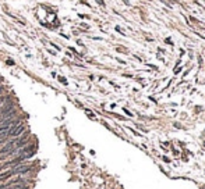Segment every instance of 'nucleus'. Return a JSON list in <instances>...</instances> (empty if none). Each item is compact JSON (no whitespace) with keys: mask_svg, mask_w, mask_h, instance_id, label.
<instances>
[{"mask_svg":"<svg viewBox=\"0 0 205 189\" xmlns=\"http://www.w3.org/2000/svg\"><path fill=\"white\" fill-rule=\"evenodd\" d=\"M14 149H16V141H11V142H8V143L1 146L0 154H7L8 152H11V150H14Z\"/></svg>","mask_w":205,"mask_h":189,"instance_id":"f257e3e1","label":"nucleus"},{"mask_svg":"<svg viewBox=\"0 0 205 189\" xmlns=\"http://www.w3.org/2000/svg\"><path fill=\"white\" fill-rule=\"evenodd\" d=\"M24 131H25V125H24V124H18L13 131L8 132V136H14V138H17V136H20V135L23 134Z\"/></svg>","mask_w":205,"mask_h":189,"instance_id":"f03ea898","label":"nucleus"},{"mask_svg":"<svg viewBox=\"0 0 205 189\" xmlns=\"http://www.w3.org/2000/svg\"><path fill=\"white\" fill-rule=\"evenodd\" d=\"M13 175V170H8V171H4V173H0V181H6L7 178H10Z\"/></svg>","mask_w":205,"mask_h":189,"instance_id":"7ed1b4c3","label":"nucleus"},{"mask_svg":"<svg viewBox=\"0 0 205 189\" xmlns=\"http://www.w3.org/2000/svg\"><path fill=\"white\" fill-rule=\"evenodd\" d=\"M4 102H6V97H3V96L0 94V106H1V104H3Z\"/></svg>","mask_w":205,"mask_h":189,"instance_id":"20e7f679","label":"nucleus"},{"mask_svg":"<svg viewBox=\"0 0 205 189\" xmlns=\"http://www.w3.org/2000/svg\"><path fill=\"white\" fill-rule=\"evenodd\" d=\"M59 79H60V82H63V84H66V79H64L63 77H60V78H59Z\"/></svg>","mask_w":205,"mask_h":189,"instance_id":"39448f33","label":"nucleus"},{"mask_svg":"<svg viewBox=\"0 0 205 189\" xmlns=\"http://www.w3.org/2000/svg\"><path fill=\"white\" fill-rule=\"evenodd\" d=\"M6 142V139H0V146H3V143Z\"/></svg>","mask_w":205,"mask_h":189,"instance_id":"423d86ee","label":"nucleus"},{"mask_svg":"<svg viewBox=\"0 0 205 189\" xmlns=\"http://www.w3.org/2000/svg\"><path fill=\"white\" fill-rule=\"evenodd\" d=\"M50 45H52V46H53V47H55V49H57V50H59V49H60V47H59V46H56V45H55V43H50Z\"/></svg>","mask_w":205,"mask_h":189,"instance_id":"0eeeda50","label":"nucleus"},{"mask_svg":"<svg viewBox=\"0 0 205 189\" xmlns=\"http://www.w3.org/2000/svg\"><path fill=\"white\" fill-rule=\"evenodd\" d=\"M7 64H8V65H13V64H14V61H11V60H8V61H7Z\"/></svg>","mask_w":205,"mask_h":189,"instance_id":"6e6552de","label":"nucleus"},{"mask_svg":"<svg viewBox=\"0 0 205 189\" xmlns=\"http://www.w3.org/2000/svg\"><path fill=\"white\" fill-rule=\"evenodd\" d=\"M1 90H3V88H1V86H0V93H1Z\"/></svg>","mask_w":205,"mask_h":189,"instance_id":"1a4fd4ad","label":"nucleus"}]
</instances>
